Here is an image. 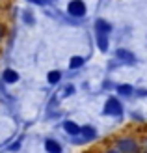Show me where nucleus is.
I'll return each mask as SVG.
<instances>
[{
  "mask_svg": "<svg viewBox=\"0 0 147 153\" xmlns=\"http://www.w3.org/2000/svg\"><path fill=\"white\" fill-rule=\"evenodd\" d=\"M67 11L73 15V17H82V15H86V4L82 2V0H71L67 6Z\"/></svg>",
  "mask_w": 147,
  "mask_h": 153,
  "instance_id": "f257e3e1",
  "label": "nucleus"
},
{
  "mask_svg": "<svg viewBox=\"0 0 147 153\" xmlns=\"http://www.w3.org/2000/svg\"><path fill=\"white\" fill-rule=\"evenodd\" d=\"M121 103L117 99H108L106 101V106H104V114H112V116H121Z\"/></svg>",
  "mask_w": 147,
  "mask_h": 153,
  "instance_id": "f03ea898",
  "label": "nucleus"
},
{
  "mask_svg": "<svg viewBox=\"0 0 147 153\" xmlns=\"http://www.w3.org/2000/svg\"><path fill=\"white\" fill-rule=\"evenodd\" d=\"M117 148H119L121 151H125V153H134V151H136V144H134L132 140L125 138V140H119Z\"/></svg>",
  "mask_w": 147,
  "mask_h": 153,
  "instance_id": "7ed1b4c3",
  "label": "nucleus"
},
{
  "mask_svg": "<svg viewBox=\"0 0 147 153\" xmlns=\"http://www.w3.org/2000/svg\"><path fill=\"white\" fill-rule=\"evenodd\" d=\"M4 80H6L7 84H13V82L19 80V75L15 73L13 69H6V71H4Z\"/></svg>",
  "mask_w": 147,
  "mask_h": 153,
  "instance_id": "20e7f679",
  "label": "nucleus"
},
{
  "mask_svg": "<svg viewBox=\"0 0 147 153\" xmlns=\"http://www.w3.org/2000/svg\"><path fill=\"white\" fill-rule=\"evenodd\" d=\"M45 148H47L49 153H61L60 144H58V142H54V140H47V142H45Z\"/></svg>",
  "mask_w": 147,
  "mask_h": 153,
  "instance_id": "39448f33",
  "label": "nucleus"
},
{
  "mask_svg": "<svg viewBox=\"0 0 147 153\" xmlns=\"http://www.w3.org/2000/svg\"><path fill=\"white\" fill-rule=\"evenodd\" d=\"M64 129H65L69 134H78V133H80V127L76 125V123H73V121H65V123H64Z\"/></svg>",
  "mask_w": 147,
  "mask_h": 153,
  "instance_id": "423d86ee",
  "label": "nucleus"
},
{
  "mask_svg": "<svg viewBox=\"0 0 147 153\" xmlns=\"http://www.w3.org/2000/svg\"><path fill=\"white\" fill-rule=\"evenodd\" d=\"M95 26H97V32H100V34H108V32H110V25H108L106 21H103V19H99L95 22Z\"/></svg>",
  "mask_w": 147,
  "mask_h": 153,
  "instance_id": "0eeeda50",
  "label": "nucleus"
},
{
  "mask_svg": "<svg viewBox=\"0 0 147 153\" xmlns=\"http://www.w3.org/2000/svg\"><path fill=\"white\" fill-rule=\"evenodd\" d=\"M97 45H99V49H100V51H106V49H108V39H106V34L97 32Z\"/></svg>",
  "mask_w": 147,
  "mask_h": 153,
  "instance_id": "6e6552de",
  "label": "nucleus"
},
{
  "mask_svg": "<svg viewBox=\"0 0 147 153\" xmlns=\"http://www.w3.org/2000/svg\"><path fill=\"white\" fill-rule=\"evenodd\" d=\"M82 64H84V58L82 56H73L71 62H69V67H71V69H76V67H80Z\"/></svg>",
  "mask_w": 147,
  "mask_h": 153,
  "instance_id": "1a4fd4ad",
  "label": "nucleus"
},
{
  "mask_svg": "<svg viewBox=\"0 0 147 153\" xmlns=\"http://www.w3.org/2000/svg\"><path fill=\"white\" fill-rule=\"evenodd\" d=\"M60 79H61L60 71H50V73H49V82H50V84H56V82H60Z\"/></svg>",
  "mask_w": 147,
  "mask_h": 153,
  "instance_id": "9d476101",
  "label": "nucleus"
},
{
  "mask_svg": "<svg viewBox=\"0 0 147 153\" xmlns=\"http://www.w3.org/2000/svg\"><path fill=\"white\" fill-rule=\"evenodd\" d=\"M117 90H119L121 95H130V94H132V86H129V84H121Z\"/></svg>",
  "mask_w": 147,
  "mask_h": 153,
  "instance_id": "9b49d317",
  "label": "nucleus"
},
{
  "mask_svg": "<svg viewBox=\"0 0 147 153\" xmlns=\"http://www.w3.org/2000/svg\"><path fill=\"white\" fill-rule=\"evenodd\" d=\"M82 133H84V136H86V138H93V136H95V129H91V127H84V129H82Z\"/></svg>",
  "mask_w": 147,
  "mask_h": 153,
  "instance_id": "f8f14e48",
  "label": "nucleus"
},
{
  "mask_svg": "<svg viewBox=\"0 0 147 153\" xmlns=\"http://www.w3.org/2000/svg\"><path fill=\"white\" fill-rule=\"evenodd\" d=\"M117 56H119L121 60H130V58H132V54H130L129 51H123V49H121V51H117Z\"/></svg>",
  "mask_w": 147,
  "mask_h": 153,
  "instance_id": "ddd939ff",
  "label": "nucleus"
},
{
  "mask_svg": "<svg viewBox=\"0 0 147 153\" xmlns=\"http://www.w3.org/2000/svg\"><path fill=\"white\" fill-rule=\"evenodd\" d=\"M30 2H35V4H41L43 0H30Z\"/></svg>",
  "mask_w": 147,
  "mask_h": 153,
  "instance_id": "4468645a",
  "label": "nucleus"
},
{
  "mask_svg": "<svg viewBox=\"0 0 147 153\" xmlns=\"http://www.w3.org/2000/svg\"><path fill=\"white\" fill-rule=\"evenodd\" d=\"M108 153H121L119 149H112V151H108Z\"/></svg>",
  "mask_w": 147,
  "mask_h": 153,
  "instance_id": "2eb2a0df",
  "label": "nucleus"
}]
</instances>
